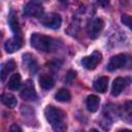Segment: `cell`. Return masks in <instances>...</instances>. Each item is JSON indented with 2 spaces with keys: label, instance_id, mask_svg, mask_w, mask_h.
I'll return each instance as SVG.
<instances>
[{
  "label": "cell",
  "instance_id": "obj_12",
  "mask_svg": "<svg viewBox=\"0 0 132 132\" xmlns=\"http://www.w3.org/2000/svg\"><path fill=\"white\" fill-rule=\"evenodd\" d=\"M99 104H100V99L96 95H90L87 97L86 105H87V108L89 111H91V112L97 111L99 108Z\"/></svg>",
  "mask_w": 132,
  "mask_h": 132
},
{
  "label": "cell",
  "instance_id": "obj_7",
  "mask_svg": "<svg viewBox=\"0 0 132 132\" xmlns=\"http://www.w3.org/2000/svg\"><path fill=\"white\" fill-rule=\"evenodd\" d=\"M101 59H102V55H101L99 52H94L91 56H88V57L82 58L81 64H82V66H84L86 69L93 70V69H95V68L97 67V65L101 62Z\"/></svg>",
  "mask_w": 132,
  "mask_h": 132
},
{
  "label": "cell",
  "instance_id": "obj_3",
  "mask_svg": "<svg viewBox=\"0 0 132 132\" xmlns=\"http://www.w3.org/2000/svg\"><path fill=\"white\" fill-rule=\"evenodd\" d=\"M129 60L130 58L126 54H119L117 56H113L108 62L107 69L109 71H113V70L123 68L129 64Z\"/></svg>",
  "mask_w": 132,
  "mask_h": 132
},
{
  "label": "cell",
  "instance_id": "obj_13",
  "mask_svg": "<svg viewBox=\"0 0 132 132\" xmlns=\"http://www.w3.org/2000/svg\"><path fill=\"white\" fill-rule=\"evenodd\" d=\"M15 68V63L13 60H8L1 66V80L4 81L5 78L8 76V74Z\"/></svg>",
  "mask_w": 132,
  "mask_h": 132
},
{
  "label": "cell",
  "instance_id": "obj_17",
  "mask_svg": "<svg viewBox=\"0 0 132 132\" xmlns=\"http://www.w3.org/2000/svg\"><path fill=\"white\" fill-rule=\"evenodd\" d=\"M39 85L43 90H50L54 87L55 80L54 78L48 74H43L39 77Z\"/></svg>",
  "mask_w": 132,
  "mask_h": 132
},
{
  "label": "cell",
  "instance_id": "obj_4",
  "mask_svg": "<svg viewBox=\"0 0 132 132\" xmlns=\"http://www.w3.org/2000/svg\"><path fill=\"white\" fill-rule=\"evenodd\" d=\"M24 14L27 16L33 18H42L43 15V6L38 1H31L26 4L24 8Z\"/></svg>",
  "mask_w": 132,
  "mask_h": 132
},
{
  "label": "cell",
  "instance_id": "obj_6",
  "mask_svg": "<svg viewBox=\"0 0 132 132\" xmlns=\"http://www.w3.org/2000/svg\"><path fill=\"white\" fill-rule=\"evenodd\" d=\"M21 97L24 99V100H28V101H31V100H35L37 95H36V91H35V88H34V85L32 82V80L28 79L25 81V84L23 85L22 89H21Z\"/></svg>",
  "mask_w": 132,
  "mask_h": 132
},
{
  "label": "cell",
  "instance_id": "obj_18",
  "mask_svg": "<svg viewBox=\"0 0 132 132\" xmlns=\"http://www.w3.org/2000/svg\"><path fill=\"white\" fill-rule=\"evenodd\" d=\"M21 82H22V81H21V75H20L19 73H13V74L10 76L9 80H8L7 87H8V89H10V90H12V91H16V90L20 89Z\"/></svg>",
  "mask_w": 132,
  "mask_h": 132
},
{
  "label": "cell",
  "instance_id": "obj_11",
  "mask_svg": "<svg viewBox=\"0 0 132 132\" xmlns=\"http://www.w3.org/2000/svg\"><path fill=\"white\" fill-rule=\"evenodd\" d=\"M121 116L125 122L132 124V101H128L122 106Z\"/></svg>",
  "mask_w": 132,
  "mask_h": 132
},
{
  "label": "cell",
  "instance_id": "obj_1",
  "mask_svg": "<svg viewBox=\"0 0 132 132\" xmlns=\"http://www.w3.org/2000/svg\"><path fill=\"white\" fill-rule=\"evenodd\" d=\"M44 116L46 121L51 124L55 132H65L67 125L65 121V113L61 109L54 107L52 105L44 109Z\"/></svg>",
  "mask_w": 132,
  "mask_h": 132
},
{
  "label": "cell",
  "instance_id": "obj_21",
  "mask_svg": "<svg viewBox=\"0 0 132 132\" xmlns=\"http://www.w3.org/2000/svg\"><path fill=\"white\" fill-rule=\"evenodd\" d=\"M121 21L124 25H126L130 30H132V16L128 14H123L121 18Z\"/></svg>",
  "mask_w": 132,
  "mask_h": 132
},
{
  "label": "cell",
  "instance_id": "obj_2",
  "mask_svg": "<svg viewBox=\"0 0 132 132\" xmlns=\"http://www.w3.org/2000/svg\"><path fill=\"white\" fill-rule=\"evenodd\" d=\"M31 45L37 51L48 53L53 50L54 41L50 36L40 33H33L31 35Z\"/></svg>",
  "mask_w": 132,
  "mask_h": 132
},
{
  "label": "cell",
  "instance_id": "obj_8",
  "mask_svg": "<svg viewBox=\"0 0 132 132\" xmlns=\"http://www.w3.org/2000/svg\"><path fill=\"white\" fill-rule=\"evenodd\" d=\"M104 27V23L101 19L97 18V19H94L88 26V35L90 38L92 39H95L99 36L100 32L102 31Z\"/></svg>",
  "mask_w": 132,
  "mask_h": 132
},
{
  "label": "cell",
  "instance_id": "obj_5",
  "mask_svg": "<svg viewBox=\"0 0 132 132\" xmlns=\"http://www.w3.org/2000/svg\"><path fill=\"white\" fill-rule=\"evenodd\" d=\"M41 23L50 29H58L60 28L61 24H62V19L60 16V14L55 13V12H51L47 14L42 15L41 18Z\"/></svg>",
  "mask_w": 132,
  "mask_h": 132
},
{
  "label": "cell",
  "instance_id": "obj_20",
  "mask_svg": "<svg viewBox=\"0 0 132 132\" xmlns=\"http://www.w3.org/2000/svg\"><path fill=\"white\" fill-rule=\"evenodd\" d=\"M23 58H24L23 60H24L25 65L27 66V68L30 69L31 71H36V69H37V63H36V60L34 59V57L31 56V55H29V54H27V55H24Z\"/></svg>",
  "mask_w": 132,
  "mask_h": 132
},
{
  "label": "cell",
  "instance_id": "obj_9",
  "mask_svg": "<svg viewBox=\"0 0 132 132\" xmlns=\"http://www.w3.org/2000/svg\"><path fill=\"white\" fill-rule=\"evenodd\" d=\"M130 81H131V79L128 77H117L112 82L111 94L113 96L120 95L124 91V89L130 84Z\"/></svg>",
  "mask_w": 132,
  "mask_h": 132
},
{
  "label": "cell",
  "instance_id": "obj_22",
  "mask_svg": "<svg viewBox=\"0 0 132 132\" xmlns=\"http://www.w3.org/2000/svg\"><path fill=\"white\" fill-rule=\"evenodd\" d=\"M75 72L74 71H72V70H70L69 72H68V74H67V76H66V81L68 82V84H71L72 81H73V79L75 78Z\"/></svg>",
  "mask_w": 132,
  "mask_h": 132
},
{
  "label": "cell",
  "instance_id": "obj_19",
  "mask_svg": "<svg viewBox=\"0 0 132 132\" xmlns=\"http://www.w3.org/2000/svg\"><path fill=\"white\" fill-rule=\"evenodd\" d=\"M55 98L60 102H69L71 99V94L67 89H60L56 93Z\"/></svg>",
  "mask_w": 132,
  "mask_h": 132
},
{
  "label": "cell",
  "instance_id": "obj_10",
  "mask_svg": "<svg viewBox=\"0 0 132 132\" xmlns=\"http://www.w3.org/2000/svg\"><path fill=\"white\" fill-rule=\"evenodd\" d=\"M23 45V40L22 37H18V36H13L12 38H9L5 44H4V48L7 53L11 54L14 53L16 51H19Z\"/></svg>",
  "mask_w": 132,
  "mask_h": 132
},
{
  "label": "cell",
  "instance_id": "obj_14",
  "mask_svg": "<svg viewBox=\"0 0 132 132\" xmlns=\"http://www.w3.org/2000/svg\"><path fill=\"white\" fill-rule=\"evenodd\" d=\"M108 88V77L101 76L94 81V89L99 93H105Z\"/></svg>",
  "mask_w": 132,
  "mask_h": 132
},
{
  "label": "cell",
  "instance_id": "obj_25",
  "mask_svg": "<svg viewBox=\"0 0 132 132\" xmlns=\"http://www.w3.org/2000/svg\"><path fill=\"white\" fill-rule=\"evenodd\" d=\"M91 132H99V131H98V130H96V129H92V130H91Z\"/></svg>",
  "mask_w": 132,
  "mask_h": 132
},
{
  "label": "cell",
  "instance_id": "obj_23",
  "mask_svg": "<svg viewBox=\"0 0 132 132\" xmlns=\"http://www.w3.org/2000/svg\"><path fill=\"white\" fill-rule=\"evenodd\" d=\"M9 132H22V130H21V128H20L16 124H13V125L10 126Z\"/></svg>",
  "mask_w": 132,
  "mask_h": 132
},
{
  "label": "cell",
  "instance_id": "obj_16",
  "mask_svg": "<svg viewBox=\"0 0 132 132\" xmlns=\"http://www.w3.org/2000/svg\"><path fill=\"white\" fill-rule=\"evenodd\" d=\"M1 102H2L5 106H7V107H9V108H13V107H15L16 104H18L16 98H15L12 94H9V93H4V94H2V96H1Z\"/></svg>",
  "mask_w": 132,
  "mask_h": 132
},
{
  "label": "cell",
  "instance_id": "obj_24",
  "mask_svg": "<svg viewBox=\"0 0 132 132\" xmlns=\"http://www.w3.org/2000/svg\"><path fill=\"white\" fill-rule=\"evenodd\" d=\"M119 132H132L131 130H120Z\"/></svg>",
  "mask_w": 132,
  "mask_h": 132
},
{
  "label": "cell",
  "instance_id": "obj_15",
  "mask_svg": "<svg viewBox=\"0 0 132 132\" xmlns=\"http://www.w3.org/2000/svg\"><path fill=\"white\" fill-rule=\"evenodd\" d=\"M8 22H9V25H10V29L14 33V36L21 37V28H20V25H19V21H18L16 14L14 12H11L9 14Z\"/></svg>",
  "mask_w": 132,
  "mask_h": 132
}]
</instances>
